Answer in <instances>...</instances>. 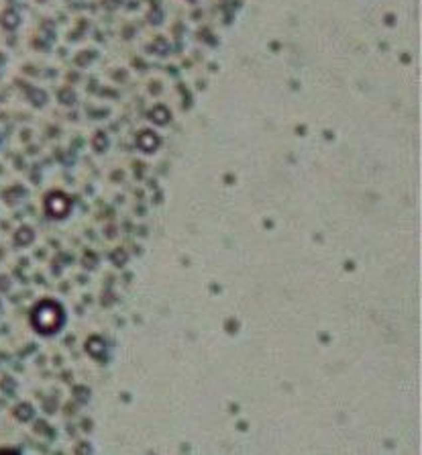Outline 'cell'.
Masks as SVG:
<instances>
[{"mask_svg":"<svg viewBox=\"0 0 422 455\" xmlns=\"http://www.w3.org/2000/svg\"><path fill=\"white\" fill-rule=\"evenodd\" d=\"M64 321V313L56 302H41V305L33 311V325L37 327L39 333H56Z\"/></svg>","mask_w":422,"mask_h":455,"instance_id":"obj_1","label":"cell"},{"mask_svg":"<svg viewBox=\"0 0 422 455\" xmlns=\"http://www.w3.org/2000/svg\"><path fill=\"white\" fill-rule=\"evenodd\" d=\"M47 211L54 215V217H64L68 211H70V200L64 196V194H54L47 198Z\"/></svg>","mask_w":422,"mask_h":455,"instance_id":"obj_2","label":"cell"}]
</instances>
